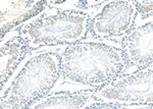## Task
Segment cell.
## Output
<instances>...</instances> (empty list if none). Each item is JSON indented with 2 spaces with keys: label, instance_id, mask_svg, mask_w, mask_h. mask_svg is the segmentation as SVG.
<instances>
[{
  "label": "cell",
  "instance_id": "1",
  "mask_svg": "<svg viewBox=\"0 0 153 109\" xmlns=\"http://www.w3.org/2000/svg\"><path fill=\"white\" fill-rule=\"evenodd\" d=\"M127 66L120 49L104 44H78L68 47L60 58L65 80L101 87L117 76Z\"/></svg>",
  "mask_w": 153,
  "mask_h": 109
},
{
  "label": "cell",
  "instance_id": "2",
  "mask_svg": "<svg viewBox=\"0 0 153 109\" xmlns=\"http://www.w3.org/2000/svg\"><path fill=\"white\" fill-rule=\"evenodd\" d=\"M59 73L60 58L55 54H39L32 58L5 93L6 97L1 100L2 108H24L44 97Z\"/></svg>",
  "mask_w": 153,
  "mask_h": 109
},
{
  "label": "cell",
  "instance_id": "3",
  "mask_svg": "<svg viewBox=\"0 0 153 109\" xmlns=\"http://www.w3.org/2000/svg\"><path fill=\"white\" fill-rule=\"evenodd\" d=\"M88 22L87 13L65 11L26 24L21 31V38L30 48L74 43L86 36Z\"/></svg>",
  "mask_w": 153,
  "mask_h": 109
},
{
  "label": "cell",
  "instance_id": "4",
  "mask_svg": "<svg viewBox=\"0 0 153 109\" xmlns=\"http://www.w3.org/2000/svg\"><path fill=\"white\" fill-rule=\"evenodd\" d=\"M152 64L134 75L114 78L102 88L95 89L94 98L106 104H148L153 100Z\"/></svg>",
  "mask_w": 153,
  "mask_h": 109
},
{
  "label": "cell",
  "instance_id": "5",
  "mask_svg": "<svg viewBox=\"0 0 153 109\" xmlns=\"http://www.w3.org/2000/svg\"><path fill=\"white\" fill-rule=\"evenodd\" d=\"M137 10L133 1H111L95 16L92 30L95 36L115 39L132 29Z\"/></svg>",
  "mask_w": 153,
  "mask_h": 109
},
{
  "label": "cell",
  "instance_id": "6",
  "mask_svg": "<svg viewBox=\"0 0 153 109\" xmlns=\"http://www.w3.org/2000/svg\"><path fill=\"white\" fill-rule=\"evenodd\" d=\"M153 23L136 29L123 42L124 54L127 61L140 68L151 65L153 60L152 51Z\"/></svg>",
  "mask_w": 153,
  "mask_h": 109
},
{
  "label": "cell",
  "instance_id": "7",
  "mask_svg": "<svg viewBox=\"0 0 153 109\" xmlns=\"http://www.w3.org/2000/svg\"><path fill=\"white\" fill-rule=\"evenodd\" d=\"M94 91L68 94L60 93L41 97L30 103L28 108H91L94 104H100L99 100L94 98Z\"/></svg>",
  "mask_w": 153,
  "mask_h": 109
},
{
  "label": "cell",
  "instance_id": "8",
  "mask_svg": "<svg viewBox=\"0 0 153 109\" xmlns=\"http://www.w3.org/2000/svg\"><path fill=\"white\" fill-rule=\"evenodd\" d=\"M8 3L10 6H2L1 10V38L8 30L39 13L45 6L43 1H12Z\"/></svg>",
  "mask_w": 153,
  "mask_h": 109
},
{
  "label": "cell",
  "instance_id": "9",
  "mask_svg": "<svg viewBox=\"0 0 153 109\" xmlns=\"http://www.w3.org/2000/svg\"><path fill=\"white\" fill-rule=\"evenodd\" d=\"M28 50V43L22 38H13L1 48V88L26 56Z\"/></svg>",
  "mask_w": 153,
  "mask_h": 109
},
{
  "label": "cell",
  "instance_id": "10",
  "mask_svg": "<svg viewBox=\"0 0 153 109\" xmlns=\"http://www.w3.org/2000/svg\"><path fill=\"white\" fill-rule=\"evenodd\" d=\"M133 3H134L137 12H140L142 16H152V12H153L152 0H150V1H145V0H142V1L141 0H134Z\"/></svg>",
  "mask_w": 153,
  "mask_h": 109
}]
</instances>
